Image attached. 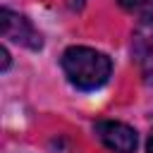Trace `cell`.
<instances>
[{
	"label": "cell",
	"instance_id": "obj_1",
	"mask_svg": "<svg viewBox=\"0 0 153 153\" xmlns=\"http://www.w3.org/2000/svg\"><path fill=\"white\" fill-rule=\"evenodd\" d=\"M62 69L76 88L93 91V88H100L108 81L112 65H110L108 55H103L93 48L72 45L62 53Z\"/></svg>",
	"mask_w": 153,
	"mask_h": 153
},
{
	"label": "cell",
	"instance_id": "obj_2",
	"mask_svg": "<svg viewBox=\"0 0 153 153\" xmlns=\"http://www.w3.org/2000/svg\"><path fill=\"white\" fill-rule=\"evenodd\" d=\"M96 136L100 139V143L115 153H134L136 151V131L124 124V122H115V120H103L96 124Z\"/></svg>",
	"mask_w": 153,
	"mask_h": 153
},
{
	"label": "cell",
	"instance_id": "obj_3",
	"mask_svg": "<svg viewBox=\"0 0 153 153\" xmlns=\"http://www.w3.org/2000/svg\"><path fill=\"white\" fill-rule=\"evenodd\" d=\"M0 31H2L5 38L14 41V43H22V45H26V48H31V50H36V48L43 45L41 33L31 26V22H29L26 17H19L17 12H12V10H7V7H5L2 14H0Z\"/></svg>",
	"mask_w": 153,
	"mask_h": 153
},
{
	"label": "cell",
	"instance_id": "obj_4",
	"mask_svg": "<svg viewBox=\"0 0 153 153\" xmlns=\"http://www.w3.org/2000/svg\"><path fill=\"white\" fill-rule=\"evenodd\" d=\"M134 60L146 84H153V19L139 22L134 33Z\"/></svg>",
	"mask_w": 153,
	"mask_h": 153
},
{
	"label": "cell",
	"instance_id": "obj_5",
	"mask_svg": "<svg viewBox=\"0 0 153 153\" xmlns=\"http://www.w3.org/2000/svg\"><path fill=\"white\" fill-rule=\"evenodd\" d=\"M122 10H127L129 14H134L139 22H148L153 19V0H117Z\"/></svg>",
	"mask_w": 153,
	"mask_h": 153
},
{
	"label": "cell",
	"instance_id": "obj_6",
	"mask_svg": "<svg viewBox=\"0 0 153 153\" xmlns=\"http://www.w3.org/2000/svg\"><path fill=\"white\" fill-rule=\"evenodd\" d=\"M10 67V53H7V48H2V69H7Z\"/></svg>",
	"mask_w": 153,
	"mask_h": 153
},
{
	"label": "cell",
	"instance_id": "obj_7",
	"mask_svg": "<svg viewBox=\"0 0 153 153\" xmlns=\"http://www.w3.org/2000/svg\"><path fill=\"white\" fill-rule=\"evenodd\" d=\"M146 151H148V153H153V131H151V136H148V143H146Z\"/></svg>",
	"mask_w": 153,
	"mask_h": 153
}]
</instances>
